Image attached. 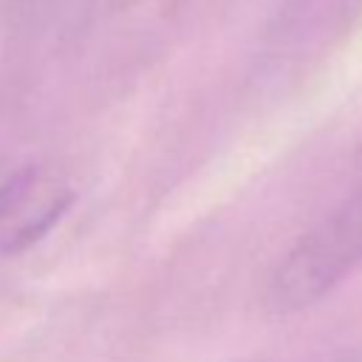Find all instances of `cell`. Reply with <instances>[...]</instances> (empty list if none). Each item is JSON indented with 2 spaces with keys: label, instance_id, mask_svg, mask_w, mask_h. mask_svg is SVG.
<instances>
[{
  "label": "cell",
  "instance_id": "1",
  "mask_svg": "<svg viewBox=\"0 0 362 362\" xmlns=\"http://www.w3.org/2000/svg\"><path fill=\"white\" fill-rule=\"evenodd\" d=\"M362 263V192L314 226L283 260L269 288L274 311L288 314L325 297Z\"/></svg>",
  "mask_w": 362,
  "mask_h": 362
},
{
  "label": "cell",
  "instance_id": "2",
  "mask_svg": "<svg viewBox=\"0 0 362 362\" xmlns=\"http://www.w3.org/2000/svg\"><path fill=\"white\" fill-rule=\"evenodd\" d=\"M74 189L54 173L28 167L0 184V255L23 252L68 212Z\"/></svg>",
  "mask_w": 362,
  "mask_h": 362
},
{
  "label": "cell",
  "instance_id": "3",
  "mask_svg": "<svg viewBox=\"0 0 362 362\" xmlns=\"http://www.w3.org/2000/svg\"><path fill=\"white\" fill-rule=\"evenodd\" d=\"M337 362H362V359H356V356H345V359H337Z\"/></svg>",
  "mask_w": 362,
  "mask_h": 362
}]
</instances>
